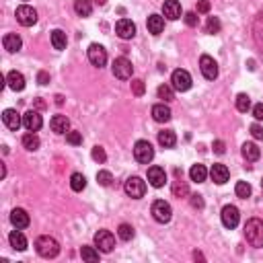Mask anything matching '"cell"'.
Instances as JSON below:
<instances>
[{
  "label": "cell",
  "mask_w": 263,
  "mask_h": 263,
  "mask_svg": "<svg viewBox=\"0 0 263 263\" xmlns=\"http://www.w3.org/2000/svg\"><path fill=\"white\" fill-rule=\"evenodd\" d=\"M115 33L119 39H132L136 35V25L130 19H121L115 23Z\"/></svg>",
  "instance_id": "15"
},
{
  "label": "cell",
  "mask_w": 263,
  "mask_h": 263,
  "mask_svg": "<svg viewBox=\"0 0 263 263\" xmlns=\"http://www.w3.org/2000/svg\"><path fill=\"white\" fill-rule=\"evenodd\" d=\"M173 113H171V107L164 105V103H157L155 107H152V119L158 121V123H167L171 121Z\"/></svg>",
  "instance_id": "20"
},
{
  "label": "cell",
  "mask_w": 263,
  "mask_h": 263,
  "mask_svg": "<svg viewBox=\"0 0 263 263\" xmlns=\"http://www.w3.org/2000/svg\"><path fill=\"white\" fill-rule=\"evenodd\" d=\"M113 76L115 78H121V80H128L132 78V72H134V66L128 58H115L113 60Z\"/></svg>",
  "instance_id": "11"
},
{
  "label": "cell",
  "mask_w": 263,
  "mask_h": 263,
  "mask_svg": "<svg viewBox=\"0 0 263 263\" xmlns=\"http://www.w3.org/2000/svg\"><path fill=\"white\" fill-rule=\"evenodd\" d=\"M123 191H126V196L132 198V200H140L144 198L146 193V181H142L140 177H128L126 183H123Z\"/></svg>",
  "instance_id": "3"
},
{
  "label": "cell",
  "mask_w": 263,
  "mask_h": 263,
  "mask_svg": "<svg viewBox=\"0 0 263 263\" xmlns=\"http://www.w3.org/2000/svg\"><path fill=\"white\" fill-rule=\"evenodd\" d=\"M95 4H99V6H103V4H107V0H95Z\"/></svg>",
  "instance_id": "53"
},
{
  "label": "cell",
  "mask_w": 263,
  "mask_h": 263,
  "mask_svg": "<svg viewBox=\"0 0 263 263\" xmlns=\"http://www.w3.org/2000/svg\"><path fill=\"white\" fill-rule=\"evenodd\" d=\"M237 109L241 113H247L249 109H251V99H249V95H245V93L237 95Z\"/></svg>",
  "instance_id": "36"
},
{
  "label": "cell",
  "mask_w": 263,
  "mask_h": 263,
  "mask_svg": "<svg viewBox=\"0 0 263 263\" xmlns=\"http://www.w3.org/2000/svg\"><path fill=\"white\" fill-rule=\"evenodd\" d=\"M189 204L193 208H200V210L204 208V200H202V196H198V193H191V196H189Z\"/></svg>",
  "instance_id": "46"
},
{
  "label": "cell",
  "mask_w": 263,
  "mask_h": 263,
  "mask_svg": "<svg viewBox=\"0 0 263 263\" xmlns=\"http://www.w3.org/2000/svg\"><path fill=\"white\" fill-rule=\"evenodd\" d=\"M15 17H17V21L23 27H33L37 23V10L33 6H29V4H21L17 8V12H15Z\"/></svg>",
  "instance_id": "8"
},
{
  "label": "cell",
  "mask_w": 263,
  "mask_h": 263,
  "mask_svg": "<svg viewBox=\"0 0 263 263\" xmlns=\"http://www.w3.org/2000/svg\"><path fill=\"white\" fill-rule=\"evenodd\" d=\"M23 126H25L27 132H37L41 126H44V119H41V115L37 111L29 109V111L23 115Z\"/></svg>",
  "instance_id": "16"
},
{
  "label": "cell",
  "mask_w": 263,
  "mask_h": 263,
  "mask_svg": "<svg viewBox=\"0 0 263 263\" xmlns=\"http://www.w3.org/2000/svg\"><path fill=\"white\" fill-rule=\"evenodd\" d=\"M261 187H263V179H261Z\"/></svg>",
  "instance_id": "54"
},
{
  "label": "cell",
  "mask_w": 263,
  "mask_h": 263,
  "mask_svg": "<svg viewBox=\"0 0 263 263\" xmlns=\"http://www.w3.org/2000/svg\"><path fill=\"white\" fill-rule=\"evenodd\" d=\"M253 29H257V31H261L263 33V29H261V25H259V21L255 19V25H253ZM255 41H257V44L263 48V37H255Z\"/></svg>",
  "instance_id": "51"
},
{
  "label": "cell",
  "mask_w": 263,
  "mask_h": 263,
  "mask_svg": "<svg viewBox=\"0 0 263 263\" xmlns=\"http://www.w3.org/2000/svg\"><path fill=\"white\" fill-rule=\"evenodd\" d=\"M183 19H185V23H187L189 27H198V21H200L198 15H196L193 10H191V12H185V17H183Z\"/></svg>",
  "instance_id": "44"
},
{
  "label": "cell",
  "mask_w": 263,
  "mask_h": 263,
  "mask_svg": "<svg viewBox=\"0 0 263 263\" xmlns=\"http://www.w3.org/2000/svg\"><path fill=\"white\" fill-rule=\"evenodd\" d=\"M2 46H4L6 52L15 53V52H19V50L23 48V39H21L17 33H6V35L2 37Z\"/></svg>",
  "instance_id": "22"
},
{
  "label": "cell",
  "mask_w": 263,
  "mask_h": 263,
  "mask_svg": "<svg viewBox=\"0 0 263 263\" xmlns=\"http://www.w3.org/2000/svg\"><path fill=\"white\" fill-rule=\"evenodd\" d=\"M56 103H58V105H62V103H64V99H62V95H56Z\"/></svg>",
  "instance_id": "52"
},
{
  "label": "cell",
  "mask_w": 263,
  "mask_h": 263,
  "mask_svg": "<svg viewBox=\"0 0 263 263\" xmlns=\"http://www.w3.org/2000/svg\"><path fill=\"white\" fill-rule=\"evenodd\" d=\"M95 247L99 249L101 253H111L115 247V237L109 230H99L95 234Z\"/></svg>",
  "instance_id": "7"
},
{
  "label": "cell",
  "mask_w": 263,
  "mask_h": 263,
  "mask_svg": "<svg viewBox=\"0 0 263 263\" xmlns=\"http://www.w3.org/2000/svg\"><path fill=\"white\" fill-rule=\"evenodd\" d=\"M210 177H212V181L216 185H224L228 179H230V173H228V167L226 164H214V167L210 169Z\"/></svg>",
  "instance_id": "18"
},
{
  "label": "cell",
  "mask_w": 263,
  "mask_h": 263,
  "mask_svg": "<svg viewBox=\"0 0 263 263\" xmlns=\"http://www.w3.org/2000/svg\"><path fill=\"white\" fill-rule=\"evenodd\" d=\"M220 29H222V25H220L218 17H208V21H206V33L216 35V33H220Z\"/></svg>",
  "instance_id": "34"
},
{
  "label": "cell",
  "mask_w": 263,
  "mask_h": 263,
  "mask_svg": "<svg viewBox=\"0 0 263 263\" xmlns=\"http://www.w3.org/2000/svg\"><path fill=\"white\" fill-rule=\"evenodd\" d=\"M50 128L56 134H68L70 132V119H68L66 115H53L52 121H50Z\"/></svg>",
  "instance_id": "21"
},
{
  "label": "cell",
  "mask_w": 263,
  "mask_h": 263,
  "mask_svg": "<svg viewBox=\"0 0 263 263\" xmlns=\"http://www.w3.org/2000/svg\"><path fill=\"white\" fill-rule=\"evenodd\" d=\"M117 234H119L121 241H132V239H134V228H132L130 224H119Z\"/></svg>",
  "instance_id": "39"
},
{
  "label": "cell",
  "mask_w": 263,
  "mask_h": 263,
  "mask_svg": "<svg viewBox=\"0 0 263 263\" xmlns=\"http://www.w3.org/2000/svg\"><path fill=\"white\" fill-rule=\"evenodd\" d=\"M162 15L167 17L169 21L181 19V15H183L181 2H179V0H164V4H162Z\"/></svg>",
  "instance_id": "13"
},
{
  "label": "cell",
  "mask_w": 263,
  "mask_h": 263,
  "mask_svg": "<svg viewBox=\"0 0 263 263\" xmlns=\"http://www.w3.org/2000/svg\"><path fill=\"white\" fill-rule=\"evenodd\" d=\"M245 239L247 243L255 247V249H261L263 247V220L259 218H249L245 222Z\"/></svg>",
  "instance_id": "1"
},
{
  "label": "cell",
  "mask_w": 263,
  "mask_h": 263,
  "mask_svg": "<svg viewBox=\"0 0 263 263\" xmlns=\"http://www.w3.org/2000/svg\"><path fill=\"white\" fill-rule=\"evenodd\" d=\"M189 177H191V181H196V183H204L206 181V177H208V169L204 167V164H193V167L189 169Z\"/></svg>",
  "instance_id": "29"
},
{
  "label": "cell",
  "mask_w": 263,
  "mask_h": 263,
  "mask_svg": "<svg viewBox=\"0 0 263 263\" xmlns=\"http://www.w3.org/2000/svg\"><path fill=\"white\" fill-rule=\"evenodd\" d=\"M2 123H4L8 130L17 132V130L21 128L23 119H21V115L17 113V109H4V111H2Z\"/></svg>",
  "instance_id": "17"
},
{
  "label": "cell",
  "mask_w": 263,
  "mask_h": 263,
  "mask_svg": "<svg viewBox=\"0 0 263 263\" xmlns=\"http://www.w3.org/2000/svg\"><path fill=\"white\" fill-rule=\"evenodd\" d=\"M134 158L140 164H148L152 158H155V148L148 140H138L134 144Z\"/></svg>",
  "instance_id": "5"
},
{
  "label": "cell",
  "mask_w": 263,
  "mask_h": 263,
  "mask_svg": "<svg viewBox=\"0 0 263 263\" xmlns=\"http://www.w3.org/2000/svg\"><path fill=\"white\" fill-rule=\"evenodd\" d=\"M173 193L177 198H185V196H189V187H187V183L185 181H175L173 183Z\"/></svg>",
  "instance_id": "38"
},
{
  "label": "cell",
  "mask_w": 263,
  "mask_h": 263,
  "mask_svg": "<svg viewBox=\"0 0 263 263\" xmlns=\"http://www.w3.org/2000/svg\"><path fill=\"white\" fill-rule=\"evenodd\" d=\"M220 218H222V224L224 228H237L239 226V220H241V212H239V208L237 206H224L222 208V214H220Z\"/></svg>",
  "instance_id": "9"
},
{
  "label": "cell",
  "mask_w": 263,
  "mask_h": 263,
  "mask_svg": "<svg viewBox=\"0 0 263 263\" xmlns=\"http://www.w3.org/2000/svg\"><path fill=\"white\" fill-rule=\"evenodd\" d=\"M10 224L15 228H19V230L27 228L29 226V214H27L23 208H15V210L10 212Z\"/></svg>",
  "instance_id": "19"
},
{
  "label": "cell",
  "mask_w": 263,
  "mask_h": 263,
  "mask_svg": "<svg viewBox=\"0 0 263 263\" xmlns=\"http://www.w3.org/2000/svg\"><path fill=\"white\" fill-rule=\"evenodd\" d=\"M146 177H148V183L152 187H157V189H160L164 183H167V173H164L162 167H150Z\"/></svg>",
  "instance_id": "14"
},
{
  "label": "cell",
  "mask_w": 263,
  "mask_h": 263,
  "mask_svg": "<svg viewBox=\"0 0 263 263\" xmlns=\"http://www.w3.org/2000/svg\"><path fill=\"white\" fill-rule=\"evenodd\" d=\"M8 243H10V247L15 249V251H25V249H27V239H25V234L19 228H15L8 234Z\"/></svg>",
  "instance_id": "24"
},
{
  "label": "cell",
  "mask_w": 263,
  "mask_h": 263,
  "mask_svg": "<svg viewBox=\"0 0 263 263\" xmlns=\"http://www.w3.org/2000/svg\"><path fill=\"white\" fill-rule=\"evenodd\" d=\"M87 56H89V62L97 68H103L107 64V52L99 44H91L89 50H87Z\"/></svg>",
  "instance_id": "10"
},
{
  "label": "cell",
  "mask_w": 263,
  "mask_h": 263,
  "mask_svg": "<svg viewBox=\"0 0 263 263\" xmlns=\"http://www.w3.org/2000/svg\"><path fill=\"white\" fill-rule=\"evenodd\" d=\"M111 181H113V175L109 173V171H99V173H97V183H99V185L109 187V185H111Z\"/></svg>",
  "instance_id": "40"
},
{
  "label": "cell",
  "mask_w": 263,
  "mask_h": 263,
  "mask_svg": "<svg viewBox=\"0 0 263 263\" xmlns=\"http://www.w3.org/2000/svg\"><path fill=\"white\" fill-rule=\"evenodd\" d=\"M23 146L27 148V150H31V152H35L39 146H41V140H39V136L35 134V132H29V134H25L23 136Z\"/></svg>",
  "instance_id": "31"
},
{
  "label": "cell",
  "mask_w": 263,
  "mask_h": 263,
  "mask_svg": "<svg viewBox=\"0 0 263 263\" xmlns=\"http://www.w3.org/2000/svg\"><path fill=\"white\" fill-rule=\"evenodd\" d=\"M146 27H148V31L152 35H160L162 29H164V17H160V15H150L148 21H146Z\"/></svg>",
  "instance_id": "26"
},
{
  "label": "cell",
  "mask_w": 263,
  "mask_h": 263,
  "mask_svg": "<svg viewBox=\"0 0 263 263\" xmlns=\"http://www.w3.org/2000/svg\"><path fill=\"white\" fill-rule=\"evenodd\" d=\"M70 187H72V191H82L87 187V177L82 175V173H72V177H70Z\"/></svg>",
  "instance_id": "32"
},
{
  "label": "cell",
  "mask_w": 263,
  "mask_h": 263,
  "mask_svg": "<svg viewBox=\"0 0 263 263\" xmlns=\"http://www.w3.org/2000/svg\"><path fill=\"white\" fill-rule=\"evenodd\" d=\"M200 70H202L206 80L218 78V64H216V60L212 56H208V53H204V56L200 58Z\"/></svg>",
  "instance_id": "12"
},
{
  "label": "cell",
  "mask_w": 263,
  "mask_h": 263,
  "mask_svg": "<svg viewBox=\"0 0 263 263\" xmlns=\"http://www.w3.org/2000/svg\"><path fill=\"white\" fill-rule=\"evenodd\" d=\"M241 152H243L245 160H249V162H255V160L261 157V150H259V146H257L255 142H245V144L241 146Z\"/></svg>",
  "instance_id": "25"
},
{
  "label": "cell",
  "mask_w": 263,
  "mask_h": 263,
  "mask_svg": "<svg viewBox=\"0 0 263 263\" xmlns=\"http://www.w3.org/2000/svg\"><path fill=\"white\" fill-rule=\"evenodd\" d=\"M150 212H152V218H155L158 224H167L169 220L173 218L171 204H169V202H164V200H157L155 204H152Z\"/></svg>",
  "instance_id": "4"
},
{
  "label": "cell",
  "mask_w": 263,
  "mask_h": 263,
  "mask_svg": "<svg viewBox=\"0 0 263 263\" xmlns=\"http://www.w3.org/2000/svg\"><path fill=\"white\" fill-rule=\"evenodd\" d=\"M212 148H214L216 155H224V152H226V144H224L222 140H216V142L212 144Z\"/></svg>",
  "instance_id": "48"
},
{
  "label": "cell",
  "mask_w": 263,
  "mask_h": 263,
  "mask_svg": "<svg viewBox=\"0 0 263 263\" xmlns=\"http://www.w3.org/2000/svg\"><path fill=\"white\" fill-rule=\"evenodd\" d=\"M6 85H8V89H12L15 93H19V91L25 89V76H23L21 72H17V70H10V72L6 74Z\"/></svg>",
  "instance_id": "23"
},
{
  "label": "cell",
  "mask_w": 263,
  "mask_h": 263,
  "mask_svg": "<svg viewBox=\"0 0 263 263\" xmlns=\"http://www.w3.org/2000/svg\"><path fill=\"white\" fill-rule=\"evenodd\" d=\"M173 91H175V89H173V87H169V85H160V87H158V91H157V93H158V99L167 101V103H169V101H173V99H175V93H173Z\"/></svg>",
  "instance_id": "35"
},
{
  "label": "cell",
  "mask_w": 263,
  "mask_h": 263,
  "mask_svg": "<svg viewBox=\"0 0 263 263\" xmlns=\"http://www.w3.org/2000/svg\"><path fill=\"white\" fill-rule=\"evenodd\" d=\"M144 91H146L144 80H142V78H134V80H132V93H134L136 97H142Z\"/></svg>",
  "instance_id": "42"
},
{
  "label": "cell",
  "mask_w": 263,
  "mask_h": 263,
  "mask_svg": "<svg viewBox=\"0 0 263 263\" xmlns=\"http://www.w3.org/2000/svg\"><path fill=\"white\" fill-rule=\"evenodd\" d=\"M52 46H53V50H66V46H68V37H66V33L62 31V29H53L52 31Z\"/></svg>",
  "instance_id": "27"
},
{
  "label": "cell",
  "mask_w": 263,
  "mask_h": 263,
  "mask_svg": "<svg viewBox=\"0 0 263 263\" xmlns=\"http://www.w3.org/2000/svg\"><path fill=\"white\" fill-rule=\"evenodd\" d=\"M66 142H68V144H72V146H80V144H82V134L70 130V132L66 134Z\"/></svg>",
  "instance_id": "41"
},
{
  "label": "cell",
  "mask_w": 263,
  "mask_h": 263,
  "mask_svg": "<svg viewBox=\"0 0 263 263\" xmlns=\"http://www.w3.org/2000/svg\"><path fill=\"white\" fill-rule=\"evenodd\" d=\"M249 130H251V136L255 138V140H263V128L259 126V123H253Z\"/></svg>",
  "instance_id": "45"
},
{
  "label": "cell",
  "mask_w": 263,
  "mask_h": 263,
  "mask_svg": "<svg viewBox=\"0 0 263 263\" xmlns=\"http://www.w3.org/2000/svg\"><path fill=\"white\" fill-rule=\"evenodd\" d=\"M158 144H160L162 148H173V146L177 144L175 132H173V130H162V132H158Z\"/></svg>",
  "instance_id": "28"
},
{
  "label": "cell",
  "mask_w": 263,
  "mask_h": 263,
  "mask_svg": "<svg viewBox=\"0 0 263 263\" xmlns=\"http://www.w3.org/2000/svg\"><path fill=\"white\" fill-rule=\"evenodd\" d=\"M234 193H237L239 198L247 200L249 196H251V185H249L247 181H239V183H237V187H234Z\"/></svg>",
  "instance_id": "37"
},
{
  "label": "cell",
  "mask_w": 263,
  "mask_h": 263,
  "mask_svg": "<svg viewBox=\"0 0 263 263\" xmlns=\"http://www.w3.org/2000/svg\"><path fill=\"white\" fill-rule=\"evenodd\" d=\"M91 157H93V160H97V162H105V160H107V155H105L103 146H95L93 152H91Z\"/></svg>",
  "instance_id": "43"
},
{
  "label": "cell",
  "mask_w": 263,
  "mask_h": 263,
  "mask_svg": "<svg viewBox=\"0 0 263 263\" xmlns=\"http://www.w3.org/2000/svg\"><path fill=\"white\" fill-rule=\"evenodd\" d=\"M191 74L187 72V70H183V68H179V70H175L173 72V76H171V87L175 89V91H179V93H185V91H189L191 89Z\"/></svg>",
  "instance_id": "6"
},
{
  "label": "cell",
  "mask_w": 263,
  "mask_h": 263,
  "mask_svg": "<svg viewBox=\"0 0 263 263\" xmlns=\"http://www.w3.org/2000/svg\"><path fill=\"white\" fill-rule=\"evenodd\" d=\"M37 82H39L41 87H46L48 82H50V74H48L46 70H39V72H37Z\"/></svg>",
  "instance_id": "47"
},
{
  "label": "cell",
  "mask_w": 263,
  "mask_h": 263,
  "mask_svg": "<svg viewBox=\"0 0 263 263\" xmlns=\"http://www.w3.org/2000/svg\"><path fill=\"white\" fill-rule=\"evenodd\" d=\"M253 117H255L257 121H263V103H257V105L253 107Z\"/></svg>",
  "instance_id": "49"
},
{
  "label": "cell",
  "mask_w": 263,
  "mask_h": 263,
  "mask_svg": "<svg viewBox=\"0 0 263 263\" xmlns=\"http://www.w3.org/2000/svg\"><path fill=\"white\" fill-rule=\"evenodd\" d=\"M74 12L78 17H91L93 2L91 0H74Z\"/></svg>",
  "instance_id": "30"
},
{
  "label": "cell",
  "mask_w": 263,
  "mask_h": 263,
  "mask_svg": "<svg viewBox=\"0 0 263 263\" xmlns=\"http://www.w3.org/2000/svg\"><path fill=\"white\" fill-rule=\"evenodd\" d=\"M198 12H210V2H208V0H200V2H198Z\"/></svg>",
  "instance_id": "50"
},
{
  "label": "cell",
  "mask_w": 263,
  "mask_h": 263,
  "mask_svg": "<svg viewBox=\"0 0 263 263\" xmlns=\"http://www.w3.org/2000/svg\"><path fill=\"white\" fill-rule=\"evenodd\" d=\"M35 251H37L39 257H44V259H53L60 253V243L53 237H50V234H44V237H39L35 241Z\"/></svg>",
  "instance_id": "2"
},
{
  "label": "cell",
  "mask_w": 263,
  "mask_h": 263,
  "mask_svg": "<svg viewBox=\"0 0 263 263\" xmlns=\"http://www.w3.org/2000/svg\"><path fill=\"white\" fill-rule=\"evenodd\" d=\"M80 257L85 261H99V249H97V247H82L80 249Z\"/></svg>",
  "instance_id": "33"
}]
</instances>
